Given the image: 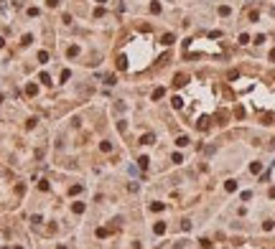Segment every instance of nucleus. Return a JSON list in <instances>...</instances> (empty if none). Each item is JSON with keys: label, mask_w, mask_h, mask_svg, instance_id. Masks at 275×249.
<instances>
[{"label": "nucleus", "mask_w": 275, "mask_h": 249, "mask_svg": "<svg viewBox=\"0 0 275 249\" xmlns=\"http://www.w3.org/2000/svg\"><path fill=\"white\" fill-rule=\"evenodd\" d=\"M186 82H189V76H186V74H179V76L173 79V87H184Z\"/></svg>", "instance_id": "nucleus-1"}, {"label": "nucleus", "mask_w": 275, "mask_h": 249, "mask_svg": "<svg viewBox=\"0 0 275 249\" xmlns=\"http://www.w3.org/2000/svg\"><path fill=\"white\" fill-rule=\"evenodd\" d=\"M173 41H176V38H173V33H166V36L161 38V43H163V46H171Z\"/></svg>", "instance_id": "nucleus-2"}, {"label": "nucleus", "mask_w": 275, "mask_h": 249, "mask_svg": "<svg viewBox=\"0 0 275 249\" xmlns=\"http://www.w3.org/2000/svg\"><path fill=\"white\" fill-rule=\"evenodd\" d=\"M196 127H199V130H206V127H209V117H201L199 122H196Z\"/></svg>", "instance_id": "nucleus-3"}, {"label": "nucleus", "mask_w": 275, "mask_h": 249, "mask_svg": "<svg viewBox=\"0 0 275 249\" xmlns=\"http://www.w3.org/2000/svg\"><path fill=\"white\" fill-rule=\"evenodd\" d=\"M189 142H191V140H189V137H186V135H181V137H179V140H176V145H179V147H186V145H189Z\"/></svg>", "instance_id": "nucleus-4"}, {"label": "nucleus", "mask_w": 275, "mask_h": 249, "mask_svg": "<svg viewBox=\"0 0 275 249\" xmlns=\"http://www.w3.org/2000/svg\"><path fill=\"white\" fill-rule=\"evenodd\" d=\"M153 232H155V234H166V224H161V221H158V224L153 226Z\"/></svg>", "instance_id": "nucleus-5"}, {"label": "nucleus", "mask_w": 275, "mask_h": 249, "mask_svg": "<svg viewBox=\"0 0 275 249\" xmlns=\"http://www.w3.org/2000/svg\"><path fill=\"white\" fill-rule=\"evenodd\" d=\"M171 104H173L176 109H181V107H184V99H181V97H173V99H171Z\"/></svg>", "instance_id": "nucleus-6"}, {"label": "nucleus", "mask_w": 275, "mask_h": 249, "mask_svg": "<svg viewBox=\"0 0 275 249\" xmlns=\"http://www.w3.org/2000/svg\"><path fill=\"white\" fill-rule=\"evenodd\" d=\"M224 188H227V193H232V191H237V183H234V181H227Z\"/></svg>", "instance_id": "nucleus-7"}, {"label": "nucleus", "mask_w": 275, "mask_h": 249, "mask_svg": "<svg viewBox=\"0 0 275 249\" xmlns=\"http://www.w3.org/2000/svg\"><path fill=\"white\" fill-rule=\"evenodd\" d=\"M117 69H127V59H125V56H120V59H117Z\"/></svg>", "instance_id": "nucleus-8"}, {"label": "nucleus", "mask_w": 275, "mask_h": 249, "mask_svg": "<svg viewBox=\"0 0 275 249\" xmlns=\"http://www.w3.org/2000/svg\"><path fill=\"white\" fill-rule=\"evenodd\" d=\"M140 142H143V145H150V142H153V135H150V132H148V135H143Z\"/></svg>", "instance_id": "nucleus-9"}, {"label": "nucleus", "mask_w": 275, "mask_h": 249, "mask_svg": "<svg viewBox=\"0 0 275 249\" xmlns=\"http://www.w3.org/2000/svg\"><path fill=\"white\" fill-rule=\"evenodd\" d=\"M163 94H166V89H161V87H158V89H155V92H153V99H161V97H163Z\"/></svg>", "instance_id": "nucleus-10"}, {"label": "nucleus", "mask_w": 275, "mask_h": 249, "mask_svg": "<svg viewBox=\"0 0 275 249\" xmlns=\"http://www.w3.org/2000/svg\"><path fill=\"white\" fill-rule=\"evenodd\" d=\"M199 244H201V249H214V244H211V242H209V239H201V242H199Z\"/></svg>", "instance_id": "nucleus-11"}, {"label": "nucleus", "mask_w": 275, "mask_h": 249, "mask_svg": "<svg viewBox=\"0 0 275 249\" xmlns=\"http://www.w3.org/2000/svg\"><path fill=\"white\" fill-rule=\"evenodd\" d=\"M250 170H252V173H260V170H262V163H252Z\"/></svg>", "instance_id": "nucleus-12"}, {"label": "nucleus", "mask_w": 275, "mask_h": 249, "mask_svg": "<svg viewBox=\"0 0 275 249\" xmlns=\"http://www.w3.org/2000/svg\"><path fill=\"white\" fill-rule=\"evenodd\" d=\"M71 208H74V214H82V211H84V203H74Z\"/></svg>", "instance_id": "nucleus-13"}, {"label": "nucleus", "mask_w": 275, "mask_h": 249, "mask_svg": "<svg viewBox=\"0 0 275 249\" xmlns=\"http://www.w3.org/2000/svg\"><path fill=\"white\" fill-rule=\"evenodd\" d=\"M38 61L46 64V61H49V53H46V51H41V53H38Z\"/></svg>", "instance_id": "nucleus-14"}, {"label": "nucleus", "mask_w": 275, "mask_h": 249, "mask_svg": "<svg viewBox=\"0 0 275 249\" xmlns=\"http://www.w3.org/2000/svg\"><path fill=\"white\" fill-rule=\"evenodd\" d=\"M217 120H219V125H224V120H227V112H219V114H217Z\"/></svg>", "instance_id": "nucleus-15"}, {"label": "nucleus", "mask_w": 275, "mask_h": 249, "mask_svg": "<svg viewBox=\"0 0 275 249\" xmlns=\"http://www.w3.org/2000/svg\"><path fill=\"white\" fill-rule=\"evenodd\" d=\"M26 92H28L31 97H33V94H36V84H28V87H26Z\"/></svg>", "instance_id": "nucleus-16"}, {"label": "nucleus", "mask_w": 275, "mask_h": 249, "mask_svg": "<svg viewBox=\"0 0 275 249\" xmlns=\"http://www.w3.org/2000/svg\"><path fill=\"white\" fill-rule=\"evenodd\" d=\"M100 147H102V152H110V150H112V145H110V142H102Z\"/></svg>", "instance_id": "nucleus-17"}, {"label": "nucleus", "mask_w": 275, "mask_h": 249, "mask_svg": "<svg viewBox=\"0 0 275 249\" xmlns=\"http://www.w3.org/2000/svg\"><path fill=\"white\" fill-rule=\"evenodd\" d=\"M0 104H3V94H0Z\"/></svg>", "instance_id": "nucleus-18"}]
</instances>
